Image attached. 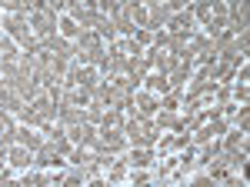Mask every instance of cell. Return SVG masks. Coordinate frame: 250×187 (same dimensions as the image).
Returning a JSON list of instances; mask_svg holds the SVG:
<instances>
[{
  "instance_id": "6da1fadb",
  "label": "cell",
  "mask_w": 250,
  "mask_h": 187,
  "mask_svg": "<svg viewBox=\"0 0 250 187\" xmlns=\"http://www.w3.org/2000/svg\"><path fill=\"white\" fill-rule=\"evenodd\" d=\"M124 134H127V140H130V147H154L157 137H160V131L154 127V120L144 117V114H127Z\"/></svg>"
},
{
  "instance_id": "7a4b0ae2",
  "label": "cell",
  "mask_w": 250,
  "mask_h": 187,
  "mask_svg": "<svg viewBox=\"0 0 250 187\" xmlns=\"http://www.w3.org/2000/svg\"><path fill=\"white\" fill-rule=\"evenodd\" d=\"M104 54H107V44L100 40V34H97V30H80V37L74 40V57H77V64L97 67V64L104 60Z\"/></svg>"
},
{
  "instance_id": "3957f363",
  "label": "cell",
  "mask_w": 250,
  "mask_h": 187,
  "mask_svg": "<svg viewBox=\"0 0 250 187\" xmlns=\"http://www.w3.org/2000/svg\"><path fill=\"white\" fill-rule=\"evenodd\" d=\"M57 17L60 14H54L50 7H34L30 14H27V20H30V30H34V37L43 44L47 37H54L57 34Z\"/></svg>"
},
{
  "instance_id": "277c9868",
  "label": "cell",
  "mask_w": 250,
  "mask_h": 187,
  "mask_svg": "<svg viewBox=\"0 0 250 187\" xmlns=\"http://www.w3.org/2000/svg\"><path fill=\"white\" fill-rule=\"evenodd\" d=\"M0 23H3V34H7V37H14L20 47H27V44H34V40H37V37H34V30H30L27 14H17V10H14V14H3Z\"/></svg>"
},
{
  "instance_id": "5b68a950",
  "label": "cell",
  "mask_w": 250,
  "mask_h": 187,
  "mask_svg": "<svg viewBox=\"0 0 250 187\" xmlns=\"http://www.w3.org/2000/svg\"><path fill=\"white\" fill-rule=\"evenodd\" d=\"M160 111V97L150 91H144V87H137L134 91V104H130V111L127 114H144V117H154Z\"/></svg>"
},
{
  "instance_id": "8992f818",
  "label": "cell",
  "mask_w": 250,
  "mask_h": 187,
  "mask_svg": "<svg viewBox=\"0 0 250 187\" xmlns=\"http://www.w3.org/2000/svg\"><path fill=\"white\" fill-rule=\"evenodd\" d=\"M34 167H43V170H57V167H67V157L57 154V150L50 147L47 140H43V147L34 150Z\"/></svg>"
},
{
  "instance_id": "52a82bcc",
  "label": "cell",
  "mask_w": 250,
  "mask_h": 187,
  "mask_svg": "<svg viewBox=\"0 0 250 187\" xmlns=\"http://www.w3.org/2000/svg\"><path fill=\"white\" fill-rule=\"evenodd\" d=\"M164 30H167V34H193V30H197V20H193L190 7H187V10H173Z\"/></svg>"
},
{
  "instance_id": "ba28073f",
  "label": "cell",
  "mask_w": 250,
  "mask_h": 187,
  "mask_svg": "<svg viewBox=\"0 0 250 187\" xmlns=\"http://www.w3.org/2000/svg\"><path fill=\"white\" fill-rule=\"evenodd\" d=\"M7 164L17 170V174L20 170H30L34 167V150L23 147V144H10V147H7Z\"/></svg>"
},
{
  "instance_id": "9c48e42d",
  "label": "cell",
  "mask_w": 250,
  "mask_h": 187,
  "mask_svg": "<svg viewBox=\"0 0 250 187\" xmlns=\"http://www.w3.org/2000/svg\"><path fill=\"white\" fill-rule=\"evenodd\" d=\"M124 124H127V114L117 111V107H107L100 124H97V134H124Z\"/></svg>"
},
{
  "instance_id": "30bf717a",
  "label": "cell",
  "mask_w": 250,
  "mask_h": 187,
  "mask_svg": "<svg viewBox=\"0 0 250 187\" xmlns=\"http://www.w3.org/2000/svg\"><path fill=\"white\" fill-rule=\"evenodd\" d=\"M7 80H10L14 94H17V97H23V100H34V97L43 91V87H40L34 77H23V74H14V77H7Z\"/></svg>"
},
{
  "instance_id": "8fae6325",
  "label": "cell",
  "mask_w": 250,
  "mask_h": 187,
  "mask_svg": "<svg viewBox=\"0 0 250 187\" xmlns=\"http://www.w3.org/2000/svg\"><path fill=\"white\" fill-rule=\"evenodd\" d=\"M147 7V3H144ZM170 7L167 3H150L147 7V30H160V27H167V20H170Z\"/></svg>"
},
{
  "instance_id": "7c38bea8",
  "label": "cell",
  "mask_w": 250,
  "mask_h": 187,
  "mask_svg": "<svg viewBox=\"0 0 250 187\" xmlns=\"http://www.w3.org/2000/svg\"><path fill=\"white\" fill-rule=\"evenodd\" d=\"M17 144V117L7 111H0V147Z\"/></svg>"
},
{
  "instance_id": "4fadbf2b",
  "label": "cell",
  "mask_w": 250,
  "mask_h": 187,
  "mask_svg": "<svg viewBox=\"0 0 250 187\" xmlns=\"http://www.w3.org/2000/svg\"><path fill=\"white\" fill-rule=\"evenodd\" d=\"M190 74H193V67H190V60H177V67H173L170 74H167V80H170V91H184L187 87V80H190Z\"/></svg>"
},
{
  "instance_id": "5bb4252c",
  "label": "cell",
  "mask_w": 250,
  "mask_h": 187,
  "mask_svg": "<svg viewBox=\"0 0 250 187\" xmlns=\"http://www.w3.org/2000/svg\"><path fill=\"white\" fill-rule=\"evenodd\" d=\"M107 50L117 54V57H140L144 54V47H140L134 37H117L114 44H107Z\"/></svg>"
},
{
  "instance_id": "9a60e30c",
  "label": "cell",
  "mask_w": 250,
  "mask_h": 187,
  "mask_svg": "<svg viewBox=\"0 0 250 187\" xmlns=\"http://www.w3.org/2000/svg\"><path fill=\"white\" fill-rule=\"evenodd\" d=\"M130 147V140H127V134H100V150L104 154H124V150Z\"/></svg>"
},
{
  "instance_id": "2e32d148",
  "label": "cell",
  "mask_w": 250,
  "mask_h": 187,
  "mask_svg": "<svg viewBox=\"0 0 250 187\" xmlns=\"http://www.w3.org/2000/svg\"><path fill=\"white\" fill-rule=\"evenodd\" d=\"M140 87L160 97V94L170 91V80H167V74H160V70H147V77H144V84H140Z\"/></svg>"
},
{
  "instance_id": "e0dca14e",
  "label": "cell",
  "mask_w": 250,
  "mask_h": 187,
  "mask_svg": "<svg viewBox=\"0 0 250 187\" xmlns=\"http://www.w3.org/2000/svg\"><path fill=\"white\" fill-rule=\"evenodd\" d=\"M17 144H23V147H30V150H37V147H43V134H40L37 127L17 124Z\"/></svg>"
},
{
  "instance_id": "ac0fdd59",
  "label": "cell",
  "mask_w": 250,
  "mask_h": 187,
  "mask_svg": "<svg viewBox=\"0 0 250 187\" xmlns=\"http://www.w3.org/2000/svg\"><path fill=\"white\" fill-rule=\"evenodd\" d=\"M150 120L157 131H180V111H157Z\"/></svg>"
},
{
  "instance_id": "d6986e66",
  "label": "cell",
  "mask_w": 250,
  "mask_h": 187,
  "mask_svg": "<svg viewBox=\"0 0 250 187\" xmlns=\"http://www.w3.org/2000/svg\"><path fill=\"white\" fill-rule=\"evenodd\" d=\"M127 170H130V167H127V161H124V157L117 154L114 164L104 170V181H107V184H124V181H127Z\"/></svg>"
},
{
  "instance_id": "ffe728a7",
  "label": "cell",
  "mask_w": 250,
  "mask_h": 187,
  "mask_svg": "<svg viewBox=\"0 0 250 187\" xmlns=\"http://www.w3.org/2000/svg\"><path fill=\"white\" fill-rule=\"evenodd\" d=\"M114 27H117V34H120V37H134V17H130V10H127V7H120V10H117L114 17Z\"/></svg>"
},
{
  "instance_id": "44dd1931",
  "label": "cell",
  "mask_w": 250,
  "mask_h": 187,
  "mask_svg": "<svg viewBox=\"0 0 250 187\" xmlns=\"http://www.w3.org/2000/svg\"><path fill=\"white\" fill-rule=\"evenodd\" d=\"M57 34H60V37H67V40H77L80 37L77 20L70 17V14H60V17H57Z\"/></svg>"
},
{
  "instance_id": "7402d4cb",
  "label": "cell",
  "mask_w": 250,
  "mask_h": 187,
  "mask_svg": "<svg viewBox=\"0 0 250 187\" xmlns=\"http://www.w3.org/2000/svg\"><path fill=\"white\" fill-rule=\"evenodd\" d=\"M67 14L77 20V27H80V30H94V27H97V20H100V10H67Z\"/></svg>"
},
{
  "instance_id": "603a6c76",
  "label": "cell",
  "mask_w": 250,
  "mask_h": 187,
  "mask_svg": "<svg viewBox=\"0 0 250 187\" xmlns=\"http://www.w3.org/2000/svg\"><path fill=\"white\" fill-rule=\"evenodd\" d=\"M97 34H100V40H104V44H114L117 37H120V34H117V27H114V20L110 17H104V14H100V20H97V27H94Z\"/></svg>"
},
{
  "instance_id": "cb8c5ba5",
  "label": "cell",
  "mask_w": 250,
  "mask_h": 187,
  "mask_svg": "<svg viewBox=\"0 0 250 187\" xmlns=\"http://www.w3.org/2000/svg\"><path fill=\"white\" fill-rule=\"evenodd\" d=\"M160 111H184V97H180L177 91L160 94Z\"/></svg>"
},
{
  "instance_id": "d4e9b609",
  "label": "cell",
  "mask_w": 250,
  "mask_h": 187,
  "mask_svg": "<svg viewBox=\"0 0 250 187\" xmlns=\"http://www.w3.org/2000/svg\"><path fill=\"white\" fill-rule=\"evenodd\" d=\"M120 7H124L120 0H97V10H100L104 17H114V14L120 10Z\"/></svg>"
},
{
  "instance_id": "484cf974",
  "label": "cell",
  "mask_w": 250,
  "mask_h": 187,
  "mask_svg": "<svg viewBox=\"0 0 250 187\" xmlns=\"http://www.w3.org/2000/svg\"><path fill=\"white\" fill-rule=\"evenodd\" d=\"M134 40L140 44V47H150V44H154V30H147V27H137V30H134Z\"/></svg>"
}]
</instances>
